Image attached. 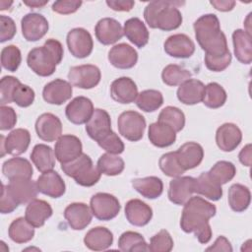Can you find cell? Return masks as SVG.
Returning a JSON list of instances; mask_svg holds the SVG:
<instances>
[{"label":"cell","mask_w":252,"mask_h":252,"mask_svg":"<svg viewBox=\"0 0 252 252\" xmlns=\"http://www.w3.org/2000/svg\"><path fill=\"white\" fill-rule=\"evenodd\" d=\"M183 206L181 229L186 233H194L200 243H208L212 238L209 220L216 215V206L199 196L191 197Z\"/></svg>","instance_id":"1"},{"label":"cell","mask_w":252,"mask_h":252,"mask_svg":"<svg viewBox=\"0 0 252 252\" xmlns=\"http://www.w3.org/2000/svg\"><path fill=\"white\" fill-rule=\"evenodd\" d=\"M195 37L201 48L213 56L222 55L228 51L225 34L220 30L218 17L206 14L194 22Z\"/></svg>","instance_id":"2"},{"label":"cell","mask_w":252,"mask_h":252,"mask_svg":"<svg viewBox=\"0 0 252 252\" xmlns=\"http://www.w3.org/2000/svg\"><path fill=\"white\" fill-rule=\"evenodd\" d=\"M184 4L179 1H153L144 10L146 23L152 29L169 32L178 29L182 24V15L177 6Z\"/></svg>","instance_id":"3"},{"label":"cell","mask_w":252,"mask_h":252,"mask_svg":"<svg viewBox=\"0 0 252 252\" xmlns=\"http://www.w3.org/2000/svg\"><path fill=\"white\" fill-rule=\"evenodd\" d=\"M63 46L54 38L47 39L42 46L32 49L27 56L28 66L40 77L51 76L63 59Z\"/></svg>","instance_id":"4"},{"label":"cell","mask_w":252,"mask_h":252,"mask_svg":"<svg viewBox=\"0 0 252 252\" xmlns=\"http://www.w3.org/2000/svg\"><path fill=\"white\" fill-rule=\"evenodd\" d=\"M61 169L67 176L72 177L77 184L84 187L94 186L101 175L97 167H94L92 158L86 154H82L70 162L62 163Z\"/></svg>","instance_id":"5"},{"label":"cell","mask_w":252,"mask_h":252,"mask_svg":"<svg viewBox=\"0 0 252 252\" xmlns=\"http://www.w3.org/2000/svg\"><path fill=\"white\" fill-rule=\"evenodd\" d=\"M119 133L128 141L137 142L143 138L146 128L145 117L134 110L122 112L117 120Z\"/></svg>","instance_id":"6"},{"label":"cell","mask_w":252,"mask_h":252,"mask_svg":"<svg viewBox=\"0 0 252 252\" xmlns=\"http://www.w3.org/2000/svg\"><path fill=\"white\" fill-rule=\"evenodd\" d=\"M90 207L93 216L99 220H110L120 212L118 199L109 193H96L91 198Z\"/></svg>","instance_id":"7"},{"label":"cell","mask_w":252,"mask_h":252,"mask_svg":"<svg viewBox=\"0 0 252 252\" xmlns=\"http://www.w3.org/2000/svg\"><path fill=\"white\" fill-rule=\"evenodd\" d=\"M101 74L98 67L92 64L74 66L69 70L68 79L74 87L90 90L100 82Z\"/></svg>","instance_id":"8"},{"label":"cell","mask_w":252,"mask_h":252,"mask_svg":"<svg viewBox=\"0 0 252 252\" xmlns=\"http://www.w3.org/2000/svg\"><path fill=\"white\" fill-rule=\"evenodd\" d=\"M67 46L76 58H86L91 55L94 41L91 33L83 28H75L67 33Z\"/></svg>","instance_id":"9"},{"label":"cell","mask_w":252,"mask_h":252,"mask_svg":"<svg viewBox=\"0 0 252 252\" xmlns=\"http://www.w3.org/2000/svg\"><path fill=\"white\" fill-rule=\"evenodd\" d=\"M31 143V134L27 129L17 128L11 131L5 138L1 136V157L5 154L19 156L24 154Z\"/></svg>","instance_id":"10"},{"label":"cell","mask_w":252,"mask_h":252,"mask_svg":"<svg viewBox=\"0 0 252 252\" xmlns=\"http://www.w3.org/2000/svg\"><path fill=\"white\" fill-rule=\"evenodd\" d=\"M196 178L191 176H178L174 177L169 182L167 192L168 199L171 203L183 206L195 193Z\"/></svg>","instance_id":"11"},{"label":"cell","mask_w":252,"mask_h":252,"mask_svg":"<svg viewBox=\"0 0 252 252\" xmlns=\"http://www.w3.org/2000/svg\"><path fill=\"white\" fill-rule=\"evenodd\" d=\"M22 33L28 41H37L48 32L49 25L44 16L38 13H29L21 21Z\"/></svg>","instance_id":"12"},{"label":"cell","mask_w":252,"mask_h":252,"mask_svg":"<svg viewBox=\"0 0 252 252\" xmlns=\"http://www.w3.org/2000/svg\"><path fill=\"white\" fill-rule=\"evenodd\" d=\"M83 146L80 139L74 135H61L56 141L54 154L57 160L62 163H67L78 157L83 153Z\"/></svg>","instance_id":"13"},{"label":"cell","mask_w":252,"mask_h":252,"mask_svg":"<svg viewBox=\"0 0 252 252\" xmlns=\"http://www.w3.org/2000/svg\"><path fill=\"white\" fill-rule=\"evenodd\" d=\"M94 104L86 96H77L73 98L65 108L67 119L76 125L87 123L94 113Z\"/></svg>","instance_id":"14"},{"label":"cell","mask_w":252,"mask_h":252,"mask_svg":"<svg viewBox=\"0 0 252 252\" xmlns=\"http://www.w3.org/2000/svg\"><path fill=\"white\" fill-rule=\"evenodd\" d=\"M35 131L42 141H57L62 134L61 120L52 113H43L36 119Z\"/></svg>","instance_id":"15"},{"label":"cell","mask_w":252,"mask_h":252,"mask_svg":"<svg viewBox=\"0 0 252 252\" xmlns=\"http://www.w3.org/2000/svg\"><path fill=\"white\" fill-rule=\"evenodd\" d=\"M72 93L73 89L69 82L62 79H55L44 86L42 97L47 103L61 105L71 98Z\"/></svg>","instance_id":"16"},{"label":"cell","mask_w":252,"mask_h":252,"mask_svg":"<svg viewBox=\"0 0 252 252\" xmlns=\"http://www.w3.org/2000/svg\"><path fill=\"white\" fill-rule=\"evenodd\" d=\"M64 218L72 229L82 230L91 223L93 213L85 203H72L65 208Z\"/></svg>","instance_id":"17"},{"label":"cell","mask_w":252,"mask_h":252,"mask_svg":"<svg viewBox=\"0 0 252 252\" xmlns=\"http://www.w3.org/2000/svg\"><path fill=\"white\" fill-rule=\"evenodd\" d=\"M94 33L96 39L103 45L113 44L124 35L120 23L113 18H103L99 20L95 25Z\"/></svg>","instance_id":"18"},{"label":"cell","mask_w":252,"mask_h":252,"mask_svg":"<svg viewBox=\"0 0 252 252\" xmlns=\"http://www.w3.org/2000/svg\"><path fill=\"white\" fill-rule=\"evenodd\" d=\"M7 188L19 205L29 204L31 201L35 199L38 192L36 182L26 177L9 180Z\"/></svg>","instance_id":"19"},{"label":"cell","mask_w":252,"mask_h":252,"mask_svg":"<svg viewBox=\"0 0 252 252\" xmlns=\"http://www.w3.org/2000/svg\"><path fill=\"white\" fill-rule=\"evenodd\" d=\"M163 48L166 54L174 58H189L195 51L193 40L184 33H176L167 37Z\"/></svg>","instance_id":"20"},{"label":"cell","mask_w":252,"mask_h":252,"mask_svg":"<svg viewBox=\"0 0 252 252\" xmlns=\"http://www.w3.org/2000/svg\"><path fill=\"white\" fill-rule=\"evenodd\" d=\"M111 131V119L108 112L101 108H95L86 123V132L89 137L98 142Z\"/></svg>","instance_id":"21"},{"label":"cell","mask_w":252,"mask_h":252,"mask_svg":"<svg viewBox=\"0 0 252 252\" xmlns=\"http://www.w3.org/2000/svg\"><path fill=\"white\" fill-rule=\"evenodd\" d=\"M110 95L113 100L122 104H128L136 100L138 87L131 78L120 77L111 83Z\"/></svg>","instance_id":"22"},{"label":"cell","mask_w":252,"mask_h":252,"mask_svg":"<svg viewBox=\"0 0 252 252\" xmlns=\"http://www.w3.org/2000/svg\"><path fill=\"white\" fill-rule=\"evenodd\" d=\"M35 182L38 192L51 198H60L66 191L64 180L54 170L43 172Z\"/></svg>","instance_id":"23"},{"label":"cell","mask_w":252,"mask_h":252,"mask_svg":"<svg viewBox=\"0 0 252 252\" xmlns=\"http://www.w3.org/2000/svg\"><path fill=\"white\" fill-rule=\"evenodd\" d=\"M108 61L115 68L130 69L137 63L138 53L131 45L127 43H119L109 50Z\"/></svg>","instance_id":"24"},{"label":"cell","mask_w":252,"mask_h":252,"mask_svg":"<svg viewBox=\"0 0 252 252\" xmlns=\"http://www.w3.org/2000/svg\"><path fill=\"white\" fill-rule=\"evenodd\" d=\"M241 130L233 123H224L216 132V143L223 152L234 151L241 143Z\"/></svg>","instance_id":"25"},{"label":"cell","mask_w":252,"mask_h":252,"mask_svg":"<svg viewBox=\"0 0 252 252\" xmlns=\"http://www.w3.org/2000/svg\"><path fill=\"white\" fill-rule=\"evenodd\" d=\"M125 217L127 220L135 226L148 224L153 218L152 208L139 199H132L126 203Z\"/></svg>","instance_id":"26"},{"label":"cell","mask_w":252,"mask_h":252,"mask_svg":"<svg viewBox=\"0 0 252 252\" xmlns=\"http://www.w3.org/2000/svg\"><path fill=\"white\" fill-rule=\"evenodd\" d=\"M177 159L186 171L198 166L204 158L203 147L196 142H187L176 151Z\"/></svg>","instance_id":"27"},{"label":"cell","mask_w":252,"mask_h":252,"mask_svg":"<svg viewBox=\"0 0 252 252\" xmlns=\"http://www.w3.org/2000/svg\"><path fill=\"white\" fill-rule=\"evenodd\" d=\"M205 85L197 79H188L179 85L177 98L186 105H194L203 100Z\"/></svg>","instance_id":"28"},{"label":"cell","mask_w":252,"mask_h":252,"mask_svg":"<svg viewBox=\"0 0 252 252\" xmlns=\"http://www.w3.org/2000/svg\"><path fill=\"white\" fill-rule=\"evenodd\" d=\"M51 216V206L46 201L39 199L31 201L25 212V218L34 227H41L45 223V220Z\"/></svg>","instance_id":"29"},{"label":"cell","mask_w":252,"mask_h":252,"mask_svg":"<svg viewBox=\"0 0 252 252\" xmlns=\"http://www.w3.org/2000/svg\"><path fill=\"white\" fill-rule=\"evenodd\" d=\"M123 32L129 41L139 48L144 47L149 42V31L144 22L139 18L128 19L124 23Z\"/></svg>","instance_id":"30"},{"label":"cell","mask_w":252,"mask_h":252,"mask_svg":"<svg viewBox=\"0 0 252 252\" xmlns=\"http://www.w3.org/2000/svg\"><path fill=\"white\" fill-rule=\"evenodd\" d=\"M148 137L154 146L166 148L175 142L176 132L170 126L157 121L149 126Z\"/></svg>","instance_id":"31"},{"label":"cell","mask_w":252,"mask_h":252,"mask_svg":"<svg viewBox=\"0 0 252 252\" xmlns=\"http://www.w3.org/2000/svg\"><path fill=\"white\" fill-rule=\"evenodd\" d=\"M113 242L112 232L103 226H96L90 229L84 237L85 245L94 251L108 249Z\"/></svg>","instance_id":"32"},{"label":"cell","mask_w":252,"mask_h":252,"mask_svg":"<svg viewBox=\"0 0 252 252\" xmlns=\"http://www.w3.org/2000/svg\"><path fill=\"white\" fill-rule=\"evenodd\" d=\"M232 42L236 59L242 64H250L252 61L251 35L244 30L237 29L232 33Z\"/></svg>","instance_id":"33"},{"label":"cell","mask_w":252,"mask_h":252,"mask_svg":"<svg viewBox=\"0 0 252 252\" xmlns=\"http://www.w3.org/2000/svg\"><path fill=\"white\" fill-rule=\"evenodd\" d=\"M31 159L41 173L53 170L55 166V154L53 150L45 144H37L33 147Z\"/></svg>","instance_id":"34"},{"label":"cell","mask_w":252,"mask_h":252,"mask_svg":"<svg viewBox=\"0 0 252 252\" xmlns=\"http://www.w3.org/2000/svg\"><path fill=\"white\" fill-rule=\"evenodd\" d=\"M2 172L6 178L11 180L19 177L32 178L33 169L28 159L24 158H12L3 163Z\"/></svg>","instance_id":"35"},{"label":"cell","mask_w":252,"mask_h":252,"mask_svg":"<svg viewBox=\"0 0 252 252\" xmlns=\"http://www.w3.org/2000/svg\"><path fill=\"white\" fill-rule=\"evenodd\" d=\"M132 186L139 194L148 199H157L163 191V183L161 179L157 176L133 179Z\"/></svg>","instance_id":"36"},{"label":"cell","mask_w":252,"mask_h":252,"mask_svg":"<svg viewBox=\"0 0 252 252\" xmlns=\"http://www.w3.org/2000/svg\"><path fill=\"white\" fill-rule=\"evenodd\" d=\"M195 193H198L209 200L218 201L222 196V188L221 185L213 179L209 172L206 171L196 178Z\"/></svg>","instance_id":"37"},{"label":"cell","mask_w":252,"mask_h":252,"mask_svg":"<svg viewBox=\"0 0 252 252\" xmlns=\"http://www.w3.org/2000/svg\"><path fill=\"white\" fill-rule=\"evenodd\" d=\"M251 201V193L248 187L235 183L228 189V205L236 213L247 210Z\"/></svg>","instance_id":"38"},{"label":"cell","mask_w":252,"mask_h":252,"mask_svg":"<svg viewBox=\"0 0 252 252\" xmlns=\"http://www.w3.org/2000/svg\"><path fill=\"white\" fill-rule=\"evenodd\" d=\"M33 227L26 218H18L11 222L8 234L11 240L16 243H27L33 238Z\"/></svg>","instance_id":"39"},{"label":"cell","mask_w":252,"mask_h":252,"mask_svg":"<svg viewBox=\"0 0 252 252\" xmlns=\"http://www.w3.org/2000/svg\"><path fill=\"white\" fill-rule=\"evenodd\" d=\"M118 248L123 252L149 251L145 238L136 231H125L118 239Z\"/></svg>","instance_id":"40"},{"label":"cell","mask_w":252,"mask_h":252,"mask_svg":"<svg viewBox=\"0 0 252 252\" xmlns=\"http://www.w3.org/2000/svg\"><path fill=\"white\" fill-rule=\"evenodd\" d=\"M226 92L218 83L213 82L205 86V93L203 96V103L209 108H220L226 101Z\"/></svg>","instance_id":"41"},{"label":"cell","mask_w":252,"mask_h":252,"mask_svg":"<svg viewBox=\"0 0 252 252\" xmlns=\"http://www.w3.org/2000/svg\"><path fill=\"white\" fill-rule=\"evenodd\" d=\"M163 103L162 94L158 90H145L138 94L137 106L145 112H154Z\"/></svg>","instance_id":"42"},{"label":"cell","mask_w":252,"mask_h":252,"mask_svg":"<svg viewBox=\"0 0 252 252\" xmlns=\"http://www.w3.org/2000/svg\"><path fill=\"white\" fill-rule=\"evenodd\" d=\"M96 165L101 174L108 176H115L120 174L125 167V163L122 158L109 153L101 155L97 160Z\"/></svg>","instance_id":"43"},{"label":"cell","mask_w":252,"mask_h":252,"mask_svg":"<svg viewBox=\"0 0 252 252\" xmlns=\"http://www.w3.org/2000/svg\"><path fill=\"white\" fill-rule=\"evenodd\" d=\"M191 72L176 64L165 66L161 72L162 82L170 87L181 85L183 82L191 78Z\"/></svg>","instance_id":"44"},{"label":"cell","mask_w":252,"mask_h":252,"mask_svg":"<svg viewBox=\"0 0 252 252\" xmlns=\"http://www.w3.org/2000/svg\"><path fill=\"white\" fill-rule=\"evenodd\" d=\"M158 121L170 126L175 132H179L185 126V115L178 107L166 106L160 111Z\"/></svg>","instance_id":"45"},{"label":"cell","mask_w":252,"mask_h":252,"mask_svg":"<svg viewBox=\"0 0 252 252\" xmlns=\"http://www.w3.org/2000/svg\"><path fill=\"white\" fill-rule=\"evenodd\" d=\"M208 172L213 179L222 185L233 179L236 173V168L230 161L220 160L216 162Z\"/></svg>","instance_id":"46"},{"label":"cell","mask_w":252,"mask_h":252,"mask_svg":"<svg viewBox=\"0 0 252 252\" xmlns=\"http://www.w3.org/2000/svg\"><path fill=\"white\" fill-rule=\"evenodd\" d=\"M158 165L160 170L169 177H178L185 172L177 159L176 152L163 154L158 160Z\"/></svg>","instance_id":"47"},{"label":"cell","mask_w":252,"mask_h":252,"mask_svg":"<svg viewBox=\"0 0 252 252\" xmlns=\"http://www.w3.org/2000/svg\"><path fill=\"white\" fill-rule=\"evenodd\" d=\"M22 62L20 49L16 45L5 46L1 51V65L10 72H16Z\"/></svg>","instance_id":"48"},{"label":"cell","mask_w":252,"mask_h":252,"mask_svg":"<svg viewBox=\"0 0 252 252\" xmlns=\"http://www.w3.org/2000/svg\"><path fill=\"white\" fill-rule=\"evenodd\" d=\"M148 247L152 252H169L173 248V239L167 230L161 229L151 237Z\"/></svg>","instance_id":"49"},{"label":"cell","mask_w":252,"mask_h":252,"mask_svg":"<svg viewBox=\"0 0 252 252\" xmlns=\"http://www.w3.org/2000/svg\"><path fill=\"white\" fill-rule=\"evenodd\" d=\"M21 82L13 76H5L0 82V102L5 105L13 101V94Z\"/></svg>","instance_id":"50"},{"label":"cell","mask_w":252,"mask_h":252,"mask_svg":"<svg viewBox=\"0 0 252 252\" xmlns=\"http://www.w3.org/2000/svg\"><path fill=\"white\" fill-rule=\"evenodd\" d=\"M98 146L102 148L106 153L112 155H119L124 151V144L116 133L113 131L105 135L101 140L97 142Z\"/></svg>","instance_id":"51"},{"label":"cell","mask_w":252,"mask_h":252,"mask_svg":"<svg viewBox=\"0 0 252 252\" xmlns=\"http://www.w3.org/2000/svg\"><path fill=\"white\" fill-rule=\"evenodd\" d=\"M204 60H205V65L209 70L213 72H221L229 66L231 62V54L229 50L224 54L218 55V56L205 54Z\"/></svg>","instance_id":"52"},{"label":"cell","mask_w":252,"mask_h":252,"mask_svg":"<svg viewBox=\"0 0 252 252\" xmlns=\"http://www.w3.org/2000/svg\"><path fill=\"white\" fill-rule=\"evenodd\" d=\"M34 100V92L33 90L24 84H20L14 94H13V101L20 107H28L32 104Z\"/></svg>","instance_id":"53"},{"label":"cell","mask_w":252,"mask_h":252,"mask_svg":"<svg viewBox=\"0 0 252 252\" xmlns=\"http://www.w3.org/2000/svg\"><path fill=\"white\" fill-rule=\"evenodd\" d=\"M17 32L14 20L8 16H0V41L5 42L11 40Z\"/></svg>","instance_id":"54"},{"label":"cell","mask_w":252,"mask_h":252,"mask_svg":"<svg viewBox=\"0 0 252 252\" xmlns=\"http://www.w3.org/2000/svg\"><path fill=\"white\" fill-rule=\"evenodd\" d=\"M0 129L2 131L12 129L17 123V114L14 108L6 105L0 107Z\"/></svg>","instance_id":"55"},{"label":"cell","mask_w":252,"mask_h":252,"mask_svg":"<svg viewBox=\"0 0 252 252\" xmlns=\"http://www.w3.org/2000/svg\"><path fill=\"white\" fill-rule=\"evenodd\" d=\"M19 206V203L12 196L7 188V185L2 184L1 190V202H0V212L1 214H10L14 212Z\"/></svg>","instance_id":"56"},{"label":"cell","mask_w":252,"mask_h":252,"mask_svg":"<svg viewBox=\"0 0 252 252\" xmlns=\"http://www.w3.org/2000/svg\"><path fill=\"white\" fill-rule=\"evenodd\" d=\"M82 1H55L52 4V10L61 15L75 13L82 5Z\"/></svg>","instance_id":"57"},{"label":"cell","mask_w":252,"mask_h":252,"mask_svg":"<svg viewBox=\"0 0 252 252\" xmlns=\"http://www.w3.org/2000/svg\"><path fill=\"white\" fill-rule=\"evenodd\" d=\"M106 5L118 12H129L135 5V2L132 0H107Z\"/></svg>","instance_id":"58"},{"label":"cell","mask_w":252,"mask_h":252,"mask_svg":"<svg viewBox=\"0 0 252 252\" xmlns=\"http://www.w3.org/2000/svg\"><path fill=\"white\" fill-rule=\"evenodd\" d=\"M207 251H225V252H231L232 247L230 242L224 237V236H219L214 244L206 249Z\"/></svg>","instance_id":"59"},{"label":"cell","mask_w":252,"mask_h":252,"mask_svg":"<svg viewBox=\"0 0 252 252\" xmlns=\"http://www.w3.org/2000/svg\"><path fill=\"white\" fill-rule=\"evenodd\" d=\"M210 4L215 7V9L220 12H228L231 11L235 6V1L231 0H214L211 1Z\"/></svg>","instance_id":"60"},{"label":"cell","mask_w":252,"mask_h":252,"mask_svg":"<svg viewBox=\"0 0 252 252\" xmlns=\"http://www.w3.org/2000/svg\"><path fill=\"white\" fill-rule=\"evenodd\" d=\"M239 161L245 165V166H250L251 165V145L248 144L246 145L239 153L238 155Z\"/></svg>","instance_id":"61"},{"label":"cell","mask_w":252,"mask_h":252,"mask_svg":"<svg viewBox=\"0 0 252 252\" xmlns=\"http://www.w3.org/2000/svg\"><path fill=\"white\" fill-rule=\"evenodd\" d=\"M48 3V0L38 1V0H31V1H24V4L29 6L30 8H41Z\"/></svg>","instance_id":"62"},{"label":"cell","mask_w":252,"mask_h":252,"mask_svg":"<svg viewBox=\"0 0 252 252\" xmlns=\"http://www.w3.org/2000/svg\"><path fill=\"white\" fill-rule=\"evenodd\" d=\"M13 4V2L12 1H10V2H7V1H1L0 2V10H6L7 8H9L11 5Z\"/></svg>","instance_id":"63"}]
</instances>
